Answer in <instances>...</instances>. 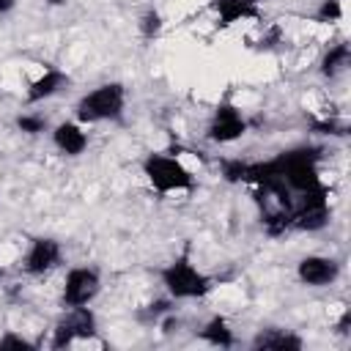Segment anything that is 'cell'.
<instances>
[{"instance_id":"obj_1","label":"cell","mask_w":351,"mask_h":351,"mask_svg":"<svg viewBox=\"0 0 351 351\" xmlns=\"http://www.w3.org/2000/svg\"><path fill=\"white\" fill-rule=\"evenodd\" d=\"M318 159H321V148L302 145V148H291V151L277 154L271 162H274L277 173L282 176V181L291 186V192L302 195V192H310V189L321 186Z\"/></svg>"},{"instance_id":"obj_2","label":"cell","mask_w":351,"mask_h":351,"mask_svg":"<svg viewBox=\"0 0 351 351\" xmlns=\"http://www.w3.org/2000/svg\"><path fill=\"white\" fill-rule=\"evenodd\" d=\"M126 88L121 82H104L85 93L77 101V121L80 123H99V121H118L123 115Z\"/></svg>"},{"instance_id":"obj_3","label":"cell","mask_w":351,"mask_h":351,"mask_svg":"<svg viewBox=\"0 0 351 351\" xmlns=\"http://www.w3.org/2000/svg\"><path fill=\"white\" fill-rule=\"evenodd\" d=\"M159 277H162V285L167 288V293L173 299H200V296H206L214 288V280L192 266L189 252H184L181 258L167 263L159 271Z\"/></svg>"},{"instance_id":"obj_4","label":"cell","mask_w":351,"mask_h":351,"mask_svg":"<svg viewBox=\"0 0 351 351\" xmlns=\"http://www.w3.org/2000/svg\"><path fill=\"white\" fill-rule=\"evenodd\" d=\"M143 173L148 178V184L162 195L189 192L195 186V176L176 156H167V154H148L143 159Z\"/></svg>"},{"instance_id":"obj_5","label":"cell","mask_w":351,"mask_h":351,"mask_svg":"<svg viewBox=\"0 0 351 351\" xmlns=\"http://www.w3.org/2000/svg\"><path fill=\"white\" fill-rule=\"evenodd\" d=\"M329 222V186H315L302 192L293 203V228L296 230H321Z\"/></svg>"},{"instance_id":"obj_6","label":"cell","mask_w":351,"mask_h":351,"mask_svg":"<svg viewBox=\"0 0 351 351\" xmlns=\"http://www.w3.org/2000/svg\"><path fill=\"white\" fill-rule=\"evenodd\" d=\"M96 335V315L88 304L82 307H69V313L55 324L52 335V348H66L74 340H88Z\"/></svg>"},{"instance_id":"obj_7","label":"cell","mask_w":351,"mask_h":351,"mask_svg":"<svg viewBox=\"0 0 351 351\" xmlns=\"http://www.w3.org/2000/svg\"><path fill=\"white\" fill-rule=\"evenodd\" d=\"M101 288L99 271L88 269V266H77L66 274V285H63V307H82L90 304L96 299Z\"/></svg>"},{"instance_id":"obj_8","label":"cell","mask_w":351,"mask_h":351,"mask_svg":"<svg viewBox=\"0 0 351 351\" xmlns=\"http://www.w3.org/2000/svg\"><path fill=\"white\" fill-rule=\"evenodd\" d=\"M244 132H247V121L241 118V112H239L233 104L222 101V104L214 110V118H211V123H208L206 137H208L211 143H233V140H239Z\"/></svg>"},{"instance_id":"obj_9","label":"cell","mask_w":351,"mask_h":351,"mask_svg":"<svg viewBox=\"0 0 351 351\" xmlns=\"http://www.w3.org/2000/svg\"><path fill=\"white\" fill-rule=\"evenodd\" d=\"M60 263V244L55 239H33L30 241V250L22 261V269L33 277L38 274H47L49 269H55Z\"/></svg>"},{"instance_id":"obj_10","label":"cell","mask_w":351,"mask_h":351,"mask_svg":"<svg viewBox=\"0 0 351 351\" xmlns=\"http://www.w3.org/2000/svg\"><path fill=\"white\" fill-rule=\"evenodd\" d=\"M296 274L304 285H313V288H321V285H329L337 280L340 274V263L335 258H324V255H307L299 261L296 266Z\"/></svg>"},{"instance_id":"obj_11","label":"cell","mask_w":351,"mask_h":351,"mask_svg":"<svg viewBox=\"0 0 351 351\" xmlns=\"http://www.w3.org/2000/svg\"><path fill=\"white\" fill-rule=\"evenodd\" d=\"M214 14H217V25L228 27L239 19H250L258 16V0H214L211 3Z\"/></svg>"},{"instance_id":"obj_12","label":"cell","mask_w":351,"mask_h":351,"mask_svg":"<svg viewBox=\"0 0 351 351\" xmlns=\"http://www.w3.org/2000/svg\"><path fill=\"white\" fill-rule=\"evenodd\" d=\"M66 82H69L66 71H60V69H44V74H41L38 80H33V82H30V88H27V93H25V99H27V104H38V101H44V99L55 96Z\"/></svg>"},{"instance_id":"obj_13","label":"cell","mask_w":351,"mask_h":351,"mask_svg":"<svg viewBox=\"0 0 351 351\" xmlns=\"http://www.w3.org/2000/svg\"><path fill=\"white\" fill-rule=\"evenodd\" d=\"M52 143L66 154V156H80L85 148H88V134L82 132L80 123H58L55 132H52Z\"/></svg>"},{"instance_id":"obj_14","label":"cell","mask_w":351,"mask_h":351,"mask_svg":"<svg viewBox=\"0 0 351 351\" xmlns=\"http://www.w3.org/2000/svg\"><path fill=\"white\" fill-rule=\"evenodd\" d=\"M252 348H271V351H299L302 348V337L288 332V329H280V326H269V329H261L255 337H252Z\"/></svg>"},{"instance_id":"obj_15","label":"cell","mask_w":351,"mask_h":351,"mask_svg":"<svg viewBox=\"0 0 351 351\" xmlns=\"http://www.w3.org/2000/svg\"><path fill=\"white\" fill-rule=\"evenodd\" d=\"M348 63H351V47H348L346 41H340V44H335V47L321 58V74L332 80V77L343 74V71L348 69Z\"/></svg>"},{"instance_id":"obj_16","label":"cell","mask_w":351,"mask_h":351,"mask_svg":"<svg viewBox=\"0 0 351 351\" xmlns=\"http://www.w3.org/2000/svg\"><path fill=\"white\" fill-rule=\"evenodd\" d=\"M200 337H203L206 343H211V346H219V348H230V346L236 343L233 329L228 326V321H225L222 315H214V318L200 329Z\"/></svg>"},{"instance_id":"obj_17","label":"cell","mask_w":351,"mask_h":351,"mask_svg":"<svg viewBox=\"0 0 351 351\" xmlns=\"http://www.w3.org/2000/svg\"><path fill=\"white\" fill-rule=\"evenodd\" d=\"M244 173H247V162L244 159H225L222 162V178L225 181L239 184V181H244Z\"/></svg>"},{"instance_id":"obj_18","label":"cell","mask_w":351,"mask_h":351,"mask_svg":"<svg viewBox=\"0 0 351 351\" xmlns=\"http://www.w3.org/2000/svg\"><path fill=\"white\" fill-rule=\"evenodd\" d=\"M16 126L25 132V134H41L44 129H47V118L44 115H19L16 118Z\"/></svg>"},{"instance_id":"obj_19","label":"cell","mask_w":351,"mask_h":351,"mask_svg":"<svg viewBox=\"0 0 351 351\" xmlns=\"http://www.w3.org/2000/svg\"><path fill=\"white\" fill-rule=\"evenodd\" d=\"M159 30H162V16H159V11H145L143 19H140V33H143L145 38H154Z\"/></svg>"},{"instance_id":"obj_20","label":"cell","mask_w":351,"mask_h":351,"mask_svg":"<svg viewBox=\"0 0 351 351\" xmlns=\"http://www.w3.org/2000/svg\"><path fill=\"white\" fill-rule=\"evenodd\" d=\"M343 16V5L340 0H324L318 8V22H337Z\"/></svg>"},{"instance_id":"obj_21","label":"cell","mask_w":351,"mask_h":351,"mask_svg":"<svg viewBox=\"0 0 351 351\" xmlns=\"http://www.w3.org/2000/svg\"><path fill=\"white\" fill-rule=\"evenodd\" d=\"M173 310V302L170 299H159V302H151L145 307V313H140V318H148V321H159L162 315H170Z\"/></svg>"},{"instance_id":"obj_22","label":"cell","mask_w":351,"mask_h":351,"mask_svg":"<svg viewBox=\"0 0 351 351\" xmlns=\"http://www.w3.org/2000/svg\"><path fill=\"white\" fill-rule=\"evenodd\" d=\"M0 348H33V343L19 337V335H14V332H8V335L0 337Z\"/></svg>"},{"instance_id":"obj_23","label":"cell","mask_w":351,"mask_h":351,"mask_svg":"<svg viewBox=\"0 0 351 351\" xmlns=\"http://www.w3.org/2000/svg\"><path fill=\"white\" fill-rule=\"evenodd\" d=\"M315 129L318 132H324V134H346V123H337V121H324V123H315Z\"/></svg>"},{"instance_id":"obj_24","label":"cell","mask_w":351,"mask_h":351,"mask_svg":"<svg viewBox=\"0 0 351 351\" xmlns=\"http://www.w3.org/2000/svg\"><path fill=\"white\" fill-rule=\"evenodd\" d=\"M348 324H351V313L346 310V313L340 315V321H337V332H340V335H346V332H348Z\"/></svg>"},{"instance_id":"obj_25","label":"cell","mask_w":351,"mask_h":351,"mask_svg":"<svg viewBox=\"0 0 351 351\" xmlns=\"http://www.w3.org/2000/svg\"><path fill=\"white\" fill-rule=\"evenodd\" d=\"M16 5V0H0V14H8Z\"/></svg>"},{"instance_id":"obj_26","label":"cell","mask_w":351,"mask_h":351,"mask_svg":"<svg viewBox=\"0 0 351 351\" xmlns=\"http://www.w3.org/2000/svg\"><path fill=\"white\" fill-rule=\"evenodd\" d=\"M47 3H49V5H63L66 0H47Z\"/></svg>"},{"instance_id":"obj_27","label":"cell","mask_w":351,"mask_h":351,"mask_svg":"<svg viewBox=\"0 0 351 351\" xmlns=\"http://www.w3.org/2000/svg\"><path fill=\"white\" fill-rule=\"evenodd\" d=\"M0 277H3V266H0Z\"/></svg>"}]
</instances>
